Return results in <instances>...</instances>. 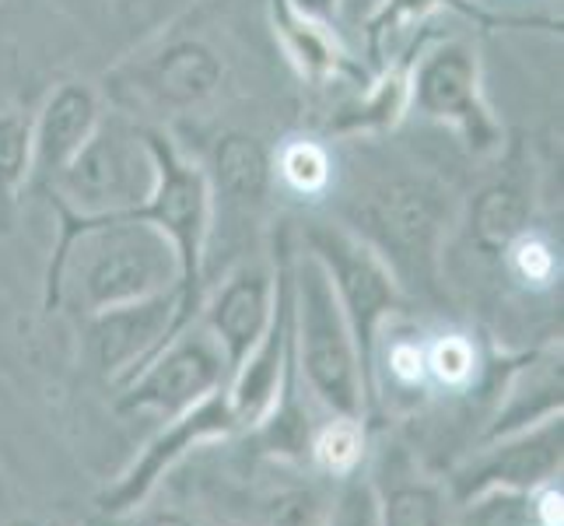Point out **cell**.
<instances>
[{
	"label": "cell",
	"mask_w": 564,
	"mask_h": 526,
	"mask_svg": "<svg viewBox=\"0 0 564 526\" xmlns=\"http://www.w3.org/2000/svg\"><path fill=\"white\" fill-rule=\"evenodd\" d=\"M61 211V239L46 270L43 305L74 309L77 316L130 305L183 285L176 246L138 214L82 218Z\"/></svg>",
	"instance_id": "obj_1"
},
{
	"label": "cell",
	"mask_w": 564,
	"mask_h": 526,
	"mask_svg": "<svg viewBox=\"0 0 564 526\" xmlns=\"http://www.w3.org/2000/svg\"><path fill=\"white\" fill-rule=\"evenodd\" d=\"M291 351L295 373L326 407V415L365 418L372 379L361 365L351 323L329 288L326 270L305 249L291 267Z\"/></svg>",
	"instance_id": "obj_2"
},
{
	"label": "cell",
	"mask_w": 564,
	"mask_h": 526,
	"mask_svg": "<svg viewBox=\"0 0 564 526\" xmlns=\"http://www.w3.org/2000/svg\"><path fill=\"white\" fill-rule=\"evenodd\" d=\"M154 180L159 169H154L144 127L130 124L127 116H102L91 138L43 190L56 207H67L82 218H102V214H130L144 207Z\"/></svg>",
	"instance_id": "obj_3"
},
{
	"label": "cell",
	"mask_w": 564,
	"mask_h": 526,
	"mask_svg": "<svg viewBox=\"0 0 564 526\" xmlns=\"http://www.w3.org/2000/svg\"><path fill=\"white\" fill-rule=\"evenodd\" d=\"M389 264L397 281L435 285L438 253L449 228V204L424 180H389L361 201L347 225Z\"/></svg>",
	"instance_id": "obj_4"
},
{
	"label": "cell",
	"mask_w": 564,
	"mask_h": 526,
	"mask_svg": "<svg viewBox=\"0 0 564 526\" xmlns=\"http://www.w3.org/2000/svg\"><path fill=\"white\" fill-rule=\"evenodd\" d=\"M302 249L316 257L326 270L329 288L344 309L351 334L358 344V355L368 379H376V351L379 334L389 313L400 302V281L389 270V264L368 246L351 228L329 225V222H308L302 228Z\"/></svg>",
	"instance_id": "obj_5"
},
{
	"label": "cell",
	"mask_w": 564,
	"mask_h": 526,
	"mask_svg": "<svg viewBox=\"0 0 564 526\" xmlns=\"http://www.w3.org/2000/svg\"><path fill=\"white\" fill-rule=\"evenodd\" d=\"M148 148L154 154V169L159 180L144 207L133 214L151 222L165 239L176 246V257L183 267V299L193 309L200 296L204 281V260H207V239L214 228V201H210V183L200 165L183 159V151L172 144L169 133L144 127Z\"/></svg>",
	"instance_id": "obj_6"
},
{
	"label": "cell",
	"mask_w": 564,
	"mask_h": 526,
	"mask_svg": "<svg viewBox=\"0 0 564 526\" xmlns=\"http://www.w3.org/2000/svg\"><path fill=\"white\" fill-rule=\"evenodd\" d=\"M231 365L221 344L200 320H189L123 383L120 411H151L159 418H180L210 394L225 389Z\"/></svg>",
	"instance_id": "obj_7"
},
{
	"label": "cell",
	"mask_w": 564,
	"mask_h": 526,
	"mask_svg": "<svg viewBox=\"0 0 564 526\" xmlns=\"http://www.w3.org/2000/svg\"><path fill=\"white\" fill-rule=\"evenodd\" d=\"M411 109L459 130L466 148L477 154L501 148V127L484 99L480 56L466 39H445L421 50L411 74Z\"/></svg>",
	"instance_id": "obj_8"
},
{
	"label": "cell",
	"mask_w": 564,
	"mask_h": 526,
	"mask_svg": "<svg viewBox=\"0 0 564 526\" xmlns=\"http://www.w3.org/2000/svg\"><path fill=\"white\" fill-rule=\"evenodd\" d=\"M221 85L225 61L218 50L197 35H176L112 71L109 92L120 99L130 95L159 112H193L207 106Z\"/></svg>",
	"instance_id": "obj_9"
},
{
	"label": "cell",
	"mask_w": 564,
	"mask_h": 526,
	"mask_svg": "<svg viewBox=\"0 0 564 526\" xmlns=\"http://www.w3.org/2000/svg\"><path fill=\"white\" fill-rule=\"evenodd\" d=\"M189 320L193 309L183 299V288H172L162 296L85 316V351L106 379L127 383Z\"/></svg>",
	"instance_id": "obj_10"
},
{
	"label": "cell",
	"mask_w": 564,
	"mask_h": 526,
	"mask_svg": "<svg viewBox=\"0 0 564 526\" xmlns=\"http://www.w3.org/2000/svg\"><path fill=\"white\" fill-rule=\"evenodd\" d=\"M236 432H239V425H236V418H231V411H228L225 389L210 394L197 407H189L186 415L169 418L162 432L154 436L141 450V457L120 474V481L102 492V498H99L102 513L116 516V513L138 509V505H144L154 495L159 481L172 471V466H180L193 450H200V446H207V442L228 439V436H236Z\"/></svg>",
	"instance_id": "obj_11"
},
{
	"label": "cell",
	"mask_w": 564,
	"mask_h": 526,
	"mask_svg": "<svg viewBox=\"0 0 564 526\" xmlns=\"http://www.w3.org/2000/svg\"><path fill=\"white\" fill-rule=\"evenodd\" d=\"M291 365H295V351H291V264H288V246H284L274 316H270L257 347L231 368V376L225 383V400H228L231 418L239 425V432L260 428L267 415L274 411Z\"/></svg>",
	"instance_id": "obj_12"
},
{
	"label": "cell",
	"mask_w": 564,
	"mask_h": 526,
	"mask_svg": "<svg viewBox=\"0 0 564 526\" xmlns=\"http://www.w3.org/2000/svg\"><path fill=\"white\" fill-rule=\"evenodd\" d=\"M561 446H564L561 415L522 428V432L488 439V446L456 471V498L463 502L488 489L533 492L540 484L557 481Z\"/></svg>",
	"instance_id": "obj_13"
},
{
	"label": "cell",
	"mask_w": 564,
	"mask_h": 526,
	"mask_svg": "<svg viewBox=\"0 0 564 526\" xmlns=\"http://www.w3.org/2000/svg\"><path fill=\"white\" fill-rule=\"evenodd\" d=\"M281 253H284V239H281ZM278 291H281V264L274 275L267 264L246 260L231 270V275H225V281L214 288V296L204 302L200 323L210 330V337L221 344L231 368H236L263 337L270 316H274Z\"/></svg>",
	"instance_id": "obj_14"
},
{
	"label": "cell",
	"mask_w": 564,
	"mask_h": 526,
	"mask_svg": "<svg viewBox=\"0 0 564 526\" xmlns=\"http://www.w3.org/2000/svg\"><path fill=\"white\" fill-rule=\"evenodd\" d=\"M379 526H453V495L424 474L403 446H386L372 463Z\"/></svg>",
	"instance_id": "obj_15"
},
{
	"label": "cell",
	"mask_w": 564,
	"mask_h": 526,
	"mask_svg": "<svg viewBox=\"0 0 564 526\" xmlns=\"http://www.w3.org/2000/svg\"><path fill=\"white\" fill-rule=\"evenodd\" d=\"M102 120L99 92L82 82H64L32 120V175L39 186H50L61 169L74 159L91 130Z\"/></svg>",
	"instance_id": "obj_16"
},
{
	"label": "cell",
	"mask_w": 564,
	"mask_h": 526,
	"mask_svg": "<svg viewBox=\"0 0 564 526\" xmlns=\"http://www.w3.org/2000/svg\"><path fill=\"white\" fill-rule=\"evenodd\" d=\"M421 50H424V35H414L403 46V53L389 56L358 99L329 116L326 133H334V138H361V133L393 130L406 116V109H411V74Z\"/></svg>",
	"instance_id": "obj_17"
},
{
	"label": "cell",
	"mask_w": 564,
	"mask_h": 526,
	"mask_svg": "<svg viewBox=\"0 0 564 526\" xmlns=\"http://www.w3.org/2000/svg\"><path fill=\"white\" fill-rule=\"evenodd\" d=\"M210 201H225L231 207L252 211L267 201L274 183V154L249 133H225L210 151Z\"/></svg>",
	"instance_id": "obj_18"
},
{
	"label": "cell",
	"mask_w": 564,
	"mask_h": 526,
	"mask_svg": "<svg viewBox=\"0 0 564 526\" xmlns=\"http://www.w3.org/2000/svg\"><path fill=\"white\" fill-rule=\"evenodd\" d=\"M270 11H274V32L281 39V46L291 56V64L302 71V77L326 82V77H337L344 71H358L351 64V56L340 50L334 29L308 22L288 0H270Z\"/></svg>",
	"instance_id": "obj_19"
},
{
	"label": "cell",
	"mask_w": 564,
	"mask_h": 526,
	"mask_svg": "<svg viewBox=\"0 0 564 526\" xmlns=\"http://www.w3.org/2000/svg\"><path fill=\"white\" fill-rule=\"evenodd\" d=\"M530 222H533V201L512 180H498L491 186H484L470 204V236L488 253H505V246L512 239L533 228Z\"/></svg>",
	"instance_id": "obj_20"
},
{
	"label": "cell",
	"mask_w": 564,
	"mask_h": 526,
	"mask_svg": "<svg viewBox=\"0 0 564 526\" xmlns=\"http://www.w3.org/2000/svg\"><path fill=\"white\" fill-rule=\"evenodd\" d=\"M334 498L319 481L305 477H284L274 481L260 498V519L263 526H326Z\"/></svg>",
	"instance_id": "obj_21"
},
{
	"label": "cell",
	"mask_w": 564,
	"mask_h": 526,
	"mask_svg": "<svg viewBox=\"0 0 564 526\" xmlns=\"http://www.w3.org/2000/svg\"><path fill=\"white\" fill-rule=\"evenodd\" d=\"M365 418H340L329 415V421L313 432V442H308V460L319 471V477L326 481H347L361 471L365 463Z\"/></svg>",
	"instance_id": "obj_22"
},
{
	"label": "cell",
	"mask_w": 564,
	"mask_h": 526,
	"mask_svg": "<svg viewBox=\"0 0 564 526\" xmlns=\"http://www.w3.org/2000/svg\"><path fill=\"white\" fill-rule=\"evenodd\" d=\"M484 358L470 334L459 330H442L424 344V373L427 386L445 389V394H466L480 379Z\"/></svg>",
	"instance_id": "obj_23"
},
{
	"label": "cell",
	"mask_w": 564,
	"mask_h": 526,
	"mask_svg": "<svg viewBox=\"0 0 564 526\" xmlns=\"http://www.w3.org/2000/svg\"><path fill=\"white\" fill-rule=\"evenodd\" d=\"M274 175L302 201H319L334 183V154L316 138H288L274 154Z\"/></svg>",
	"instance_id": "obj_24"
},
{
	"label": "cell",
	"mask_w": 564,
	"mask_h": 526,
	"mask_svg": "<svg viewBox=\"0 0 564 526\" xmlns=\"http://www.w3.org/2000/svg\"><path fill=\"white\" fill-rule=\"evenodd\" d=\"M32 180V120L18 109H0V214Z\"/></svg>",
	"instance_id": "obj_25"
},
{
	"label": "cell",
	"mask_w": 564,
	"mask_h": 526,
	"mask_svg": "<svg viewBox=\"0 0 564 526\" xmlns=\"http://www.w3.org/2000/svg\"><path fill=\"white\" fill-rule=\"evenodd\" d=\"M453 526H540L533 516L530 492L488 489L463 498V509L453 513Z\"/></svg>",
	"instance_id": "obj_26"
},
{
	"label": "cell",
	"mask_w": 564,
	"mask_h": 526,
	"mask_svg": "<svg viewBox=\"0 0 564 526\" xmlns=\"http://www.w3.org/2000/svg\"><path fill=\"white\" fill-rule=\"evenodd\" d=\"M505 267H509V275L522 285V288H533V291H543L551 288L561 275V257L557 249L547 236H540V232H522L519 239H512L505 246Z\"/></svg>",
	"instance_id": "obj_27"
},
{
	"label": "cell",
	"mask_w": 564,
	"mask_h": 526,
	"mask_svg": "<svg viewBox=\"0 0 564 526\" xmlns=\"http://www.w3.org/2000/svg\"><path fill=\"white\" fill-rule=\"evenodd\" d=\"M326 526H379V513H376V495L368 477L355 474L340 481V492L334 498V509H329Z\"/></svg>",
	"instance_id": "obj_28"
},
{
	"label": "cell",
	"mask_w": 564,
	"mask_h": 526,
	"mask_svg": "<svg viewBox=\"0 0 564 526\" xmlns=\"http://www.w3.org/2000/svg\"><path fill=\"white\" fill-rule=\"evenodd\" d=\"M382 355H386V376L400 389H427L424 341H417L414 334H403L397 341H386Z\"/></svg>",
	"instance_id": "obj_29"
},
{
	"label": "cell",
	"mask_w": 564,
	"mask_h": 526,
	"mask_svg": "<svg viewBox=\"0 0 564 526\" xmlns=\"http://www.w3.org/2000/svg\"><path fill=\"white\" fill-rule=\"evenodd\" d=\"M99 526H200V523L180 509H148V505H138L130 513L106 516Z\"/></svg>",
	"instance_id": "obj_30"
},
{
	"label": "cell",
	"mask_w": 564,
	"mask_h": 526,
	"mask_svg": "<svg viewBox=\"0 0 564 526\" xmlns=\"http://www.w3.org/2000/svg\"><path fill=\"white\" fill-rule=\"evenodd\" d=\"M530 502H533V516L540 526H564V495H561V484L557 481H547L540 484V489L530 492Z\"/></svg>",
	"instance_id": "obj_31"
},
{
	"label": "cell",
	"mask_w": 564,
	"mask_h": 526,
	"mask_svg": "<svg viewBox=\"0 0 564 526\" xmlns=\"http://www.w3.org/2000/svg\"><path fill=\"white\" fill-rule=\"evenodd\" d=\"M288 4L295 8L302 18H308V22L334 29L337 14H340V8H344V0H288Z\"/></svg>",
	"instance_id": "obj_32"
}]
</instances>
